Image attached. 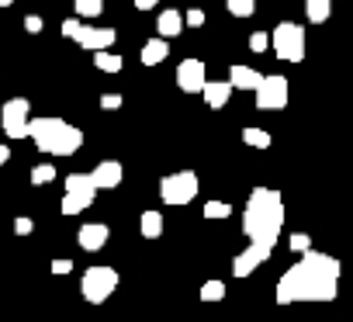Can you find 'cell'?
<instances>
[{
    "instance_id": "cell-1",
    "label": "cell",
    "mask_w": 353,
    "mask_h": 322,
    "mask_svg": "<svg viewBox=\"0 0 353 322\" xmlns=\"http://www.w3.org/2000/svg\"><path fill=\"white\" fill-rule=\"evenodd\" d=\"M339 260L319 250L301 253V260L284 270L277 281V305H294V301H332L339 294Z\"/></svg>"
},
{
    "instance_id": "cell-2",
    "label": "cell",
    "mask_w": 353,
    "mask_h": 322,
    "mask_svg": "<svg viewBox=\"0 0 353 322\" xmlns=\"http://www.w3.org/2000/svg\"><path fill=\"white\" fill-rule=\"evenodd\" d=\"M281 229H284V198L274 188H256L243 212V232L250 246L270 256L281 239Z\"/></svg>"
},
{
    "instance_id": "cell-3",
    "label": "cell",
    "mask_w": 353,
    "mask_h": 322,
    "mask_svg": "<svg viewBox=\"0 0 353 322\" xmlns=\"http://www.w3.org/2000/svg\"><path fill=\"white\" fill-rule=\"evenodd\" d=\"M28 139H35V145L49 156H73L83 145V132L63 118H32Z\"/></svg>"
},
{
    "instance_id": "cell-4",
    "label": "cell",
    "mask_w": 353,
    "mask_h": 322,
    "mask_svg": "<svg viewBox=\"0 0 353 322\" xmlns=\"http://www.w3.org/2000/svg\"><path fill=\"white\" fill-rule=\"evenodd\" d=\"M270 46H274L277 59H284V63H301V59H305V28L294 25V21H281V25L270 32Z\"/></svg>"
},
{
    "instance_id": "cell-5",
    "label": "cell",
    "mask_w": 353,
    "mask_h": 322,
    "mask_svg": "<svg viewBox=\"0 0 353 322\" xmlns=\"http://www.w3.org/2000/svg\"><path fill=\"white\" fill-rule=\"evenodd\" d=\"M94 198H97V184H94V177L90 174H70L66 177V194H63V215H80V212H87L90 205H94Z\"/></svg>"
},
{
    "instance_id": "cell-6",
    "label": "cell",
    "mask_w": 353,
    "mask_h": 322,
    "mask_svg": "<svg viewBox=\"0 0 353 322\" xmlns=\"http://www.w3.org/2000/svg\"><path fill=\"white\" fill-rule=\"evenodd\" d=\"M80 291L90 305H104L118 291V270L114 267H90L80 281Z\"/></svg>"
},
{
    "instance_id": "cell-7",
    "label": "cell",
    "mask_w": 353,
    "mask_h": 322,
    "mask_svg": "<svg viewBox=\"0 0 353 322\" xmlns=\"http://www.w3.org/2000/svg\"><path fill=\"white\" fill-rule=\"evenodd\" d=\"M159 198L166 205H188L198 198V174L194 170H181V174H170L159 181Z\"/></svg>"
},
{
    "instance_id": "cell-8",
    "label": "cell",
    "mask_w": 353,
    "mask_h": 322,
    "mask_svg": "<svg viewBox=\"0 0 353 322\" xmlns=\"http://www.w3.org/2000/svg\"><path fill=\"white\" fill-rule=\"evenodd\" d=\"M28 121H32V104L25 97H11L0 111V125H4L8 139H28Z\"/></svg>"
},
{
    "instance_id": "cell-9",
    "label": "cell",
    "mask_w": 353,
    "mask_h": 322,
    "mask_svg": "<svg viewBox=\"0 0 353 322\" xmlns=\"http://www.w3.org/2000/svg\"><path fill=\"white\" fill-rule=\"evenodd\" d=\"M288 94H291L288 80L281 73H270L256 87V108L260 111H281V108H288Z\"/></svg>"
},
{
    "instance_id": "cell-10",
    "label": "cell",
    "mask_w": 353,
    "mask_h": 322,
    "mask_svg": "<svg viewBox=\"0 0 353 322\" xmlns=\"http://www.w3.org/2000/svg\"><path fill=\"white\" fill-rule=\"evenodd\" d=\"M205 83H208V77H205L201 59H184L181 66H176V87H181L184 94H201Z\"/></svg>"
},
{
    "instance_id": "cell-11",
    "label": "cell",
    "mask_w": 353,
    "mask_h": 322,
    "mask_svg": "<svg viewBox=\"0 0 353 322\" xmlns=\"http://www.w3.org/2000/svg\"><path fill=\"white\" fill-rule=\"evenodd\" d=\"M114 39H118V32H114V28H90V25H80V32H77V42H80L83 49H90V52L111 49V46H114Z\"/></svg>"
},
{
    "instance_id": "cell-12",
    "label": "cell",
    "mask_w": 353,
    "mask_h": 322,
    "mask_svg": "<svg viewBox=\"0 0 353 322\" xmlns=\"http://www.w3.org/2000/svg\"><path fill=\"white\" fill-rule=\"evenodd\" d=\"M90 177H94L97 191H114V188L121 184L125 170H121V163H118V159H101V163L90 170Z\"/></svg>"
},
{
    "instance_id": "cell-13",
    "label": "cell",
    "mask_w": 353,
    "mask_h": 322,
    "mask_svg": "<svg viewBox=\"0 0 353 322\" xmlns=\"http://www.w3.org/2000/svg\"><path fill=\"white\" fill-rule=\"evenodd\" d=\"M108 239H111V229H108L104 222H87V225H80V236H77V243H80L87 253L104 250V246H108Z\"/></svg>"
},
{
    "instance_id": "cell-14",
    "label": "cell",
    "mask_w": 353,
    "mask_h": 322,
    "mask_svg": "<svg viewBox=\"0 0 353 322\" xmlns=\"http://www.w3.org/2000/svg\"><path fill=\"white\" fill-rule=\"evenodd\" d=\"M232 90H236V87H232L229 80H215V83L208 80L201 94H205V104L219 111V108H225V104H229V97H232Z\"/></svg>"
},
{
    "instance_id": "cell-15",
    "label": "cell",
    "mask_w": 353,
    "mask_h": 322,
    "mask_svg": "<svg viewBox=\"0 0 353 322\" xmlns=\"http://www.w3.org/2000/svg\"><path fill=\"white\" fill-rule=\"evenodd\" d=\"M263 260H267V253H260V250L246 246V250H243V253L232 260V274H236V277H250V274H253V270H256Z\"/></svg>"
},
{
    "instance_id": "cell-16",
    "label": "cell",
    "mask_w": 353,
    "mask_h": 322,
    "mask_svg": "<svg viewBox=\"0 0 353 322\" xmlns=\"http://www.w3.org/2000/svg\"><path fill=\"white\" fill-rule=\"evenodd\" d=\"M156 32H159L163 39L181 35V32H184V14H181V11H173V8L159 11V18H156Z\"/></svg>"
},
{
    "instance_id": "cell-17",
    "label": "cell",
    "mask_w": 353,
    "mask_h": 322,
    "mask_svg": "<svg viewBox=\"0 0 353 322\" xmlns=\"http://www.w3.org/2000/svg\"><path fill=\"white\" fill-rule=\"evenodd\" d=\"M260 80H263V73H256L253 66H232V70H229V83H232L236 90H256Z\"/></svg>"
},
{
    "instance_id": "cell-18",
    "label": "cell",
    "mask_w": 353,
    "mask_h": 322,
    "mask_svg": "<svg viewBox=\"0 0 353 322\" xmlns=\"http://www.w3.org/2000/svg\"><path fill=\"white\" fill-rule=\"evenodd\" d=\"M166 56H170V46H166L163 35H156V39H149V42L142 46V63H145V66H159Z\"/></svg>"
},
{
    "instance_id": "cell-19",
    "label": "cell",
    "mask_w": 353,
    "mask_h": 322,
    "mask_svg": "<svg viewBox=\"0 0 353 322\" xmlns=\"http://www.w3.org/2000/svg\"><path fill=\"white\" fill-rule=\"evenodd\" d=\"M305 14L312 25H325L332 14V0H305Z\"/></svg>"
},
{
    "instance_id": "cell-20",
    "label": "cell",
    "mask_w": 353,
    "mask_h": 322,
    "mask_svg": "<svg viewBox=\"0 0 353 322\" xmlns=\"http://www.w3.org/2000/svg\"><path fill=\"white\" fill-rule=\"evenodd\" d=\"M94 66L101 70V73H121V56L118 52H111V49H101V52H94Z\"/></svg>"
},
{
    "instance_id": "cell-21",
    "label": "cell",
    "mask_w": 353,
    "mask_h": 322,
    "mask_svg": "<svg viewBox=\"0 0 353 322\" xmlns=\"http://www.w3.org/2000/svg\"><path fill=\"white\" fill-rule=\"evenodd\" d=\"M139 229H142L145 239H159V236H163V215H159V212H142Z\"/></svg>"
},
{
    "instance_id": "cell-22",
    "label": "cell",
    "mask_w": 353,
    "mask_h": 322,
    "mask_svg": "<svg viewBox=\"0 0 353 322\" xmlns=\"http://www.w3.org/2000/svg\"><path fill=\"white\" fill-rule=\"evenodd\" d=\"M243 142L253 149H270V132L263 128H243Z\"/></svg>"
},
{
    "instance_id": "cell-23",
    "label": "cell",
    "mask_w": 353,
    "mask_h": 322,
    "mask_svg": "<svg viewBox=\"0 0 353 322\" xmlns=\"http://www.w3.org/2000/svg\"><path fill=\"white\" fill-rule=\"evenodd\" d=\"M73 11H77V18H97L104 11V0H77Z\"/></svg>"
},
{
    "instance_id": "cell-24",
    "label": "cell",
    "mask_w": 353,
    "mask_h": 322,
    "mask_svg": "<svg viewBox=\"0 0 353 322\" xmlns=\"http://www.w3.org/2000/svg\"><path fill=\"white\" fill-rule=\"evenodd\" d=\"M225 8L232 18H253V11H256L253 0H225Z\"/></svg>"
},
{
    "instance_id": "cell-25",
    "label": "cell",
    "mask_w": 353,
    "mask_h": 322,
    "mask_svg": "<svg viewBox=\"0 0 353 322\" xmlns=\"http://www.w3.org/2000/svg\"><path fill=\"white\" fill-rule=\"evenodd\" d=\"M225 298V284L222 281H205L201 284V301H222Z\"/></svg>"
},
{
    "instance_id": "cell-26",
    "label": "cell",
    "mask_w": 353,
    "mask_h": 322,
    "mask_svg": "<svg viewBox=\"0 0 353 322\" xmlns=\"http://www.w3.org/2000/svg\"><path fill=\"white\" fill-rule=\"evenodd\" d=\"M52 181H56V167L52 163H39L32 170V184H52Z\"/></svg>"
},
{
    "instance_id": "cell-27",
    "label": "cell",
    "mask_w": 353,
    "mask_h": 322,
    "mask_svg": "<svg viewBox=\"0 0 353 322\" xmlns=\"http://www.w3.org/2000/svg\"><path fill=\"white\" fill-rule=\"evenodd\" d=\"M229 215H232L229 201H208L205 205V219H229Z\"/></svg>"
},
{
    "instance_id": "cell-28",
    "label": "cell",
    "mask_w": 353,
    "mask_h": 322,
    "mask_svg": "<svg viewBox=\"0 0 353 322\" xmlns=\"http://www.w3.org/2000/svg\"><path fill=\"white\" fill-rule=\"evenodd\" d=\"M250 49H253V52H267V49H270V35H267V32H253V35H250Z\"/></svg>"
},
{
    "instance_id": "cell-29",
    "label": "cell",
    "mask_w": 353,
    "mask_h": 322,
    "mask_svg": "<svg viewBox=\"0 0 353 322\" xmlns=\"http://www.w3.org/2000/svg\"><path fill=\"white\" fill-rule=\"evenodd\" d=\"M288 243H291L294 253H308V250H312V236H305V232H294Z\"/></svg>"
},
{
    "instance_id": "cell-30",
    "label": "cell",
    "mask_w": 353,
    "mask_h": 322,
    "mask_svg": "<svg viewBox=\"0 0 353 322\" xmlns=\"http://www.w3.org/2000/svg\"><path fill=\"white\" fill-rule=\"evenodd\" d=\"M184 25H188V28H201V25H205V11H198V8H194V11H188Z\"/></svg>"
},
{
    "instance_id": "cell-31",
    "label": "cell",
    "mask_w": 353,
    "mask_h": 322,
    "mask_svg": "<svg viewBox=\"0 0 353 322\" xmlns=\"http://www.w3.org/2000/svg\"><path fill=\"white\" fill-rule=\"evenodd\" d=\"M80 25H83L80 18H66V21H63V35H66V39H77V32H80Z\"/></svg>"
},
{
    "instance_id": "cell-32",
    "label": "cell",
    "mask_w": 353,
    "mask_h": 322,
    "mask_svg": "<svg viewBox=\"0 0 353 322\" xmlns=\"http://www.w3.org/2000/svg\"><path fill=\"white\" fill-rule=\"evenodd\" d=\"M101 108H104V111H118V108H121V94H104V97H101Z\"/></svg>"
},
{
    "instance_id": "cell-33",
    "label": "cell",
    "mask_w": 353,
    "mask_h": 322,
    "mask_svg": "<svg viewBox=\"0 0 353 322\" xmlns=\"http://www.w3.org/2000/svg\"><path fill=\"white\" fill-rule=\"evenodd\" d=\"M32 229H35V222H32V219H25V215H21V219H14V232H18V236H28Z\"/></svg>"
},
{
    "instance_id": "cell-34",
    "label": "cell",
    "mask_w": 353,
    "mask_h": 322,
    "mask_svg": "<svg viewBox=\"0 0 353 322\" xmlns=\"http://www.w3.org/2000/svg\"><path fill=\"white\" fill-rule=\"evenodd\" d=\"M25 32L39 35V32H42V18H39V14H28V18H25Z\"/></svg>"
},
{
    "instance_id": "cell-35",
    "label": "cell",
    "mask_w": 353,
    "mask_h": 322,
    "mask_svg": "<svg viewBox=\"0 0 353 322\" xmlns=\"http://www.w3.org/2000/svg\"><path fill=\"white\" fill-rule=\"evenodd\" d=\"M70 270H73V260H52V274L63 277V274H70Z\"/></svg>"
},
{
    "instance_id": "cell-36",
    "label": "cell",
    "mask_w": 353,
    "mask_h": 322,
    "mask_svg": "<svg viewBox=\"0 0 353 322\" xmlns=\"http://www.w3.org/2000/svg\"><path fill=\"white\" fill-rule=\"evenodd\" d=\"M135 8L139 11H152V8H159V0H135Z\"/></svg>"
},
{
    "instance_id": "cell-37",
    "label": "cell",
    "mask_w": 353,
    "mask_h": 322,
    "mask_svg": "<svg viewBox=\"0 0 353 322\" xmlns=\"http://www.w3.org/2000/svg\"><path fill=\"white\" fill-rule=\"evenodd\" d=\"M8 159H11V149H8V145H0V167H4Z\"/></svg>"
},
{
    "instance_id": "cell-38",
    "label": "cell",
    "mask_w": 353,
    "mask_h": 322,
    "mask_svg": "<svg viewBox=\"0 0 353 322\" xmlns=\"http://www.w3.org/2000/svg\"><path fill=\"white\" fill-rule=\"evenodd\" d=\"M14 4V0H0V8H11Z\"/></svg>"
}]
</instances>
